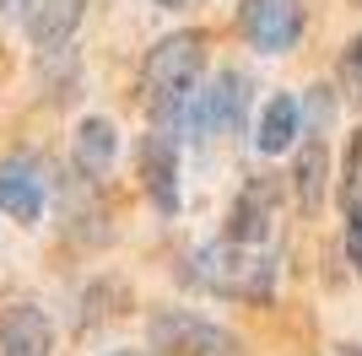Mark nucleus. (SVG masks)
Listing matches in <instances>:
<instances>
[{"mask_svg":"<svg viewBox=\"0 0 362 356\" xmlns=\"http://www.w3.org/2000/svg\"><path fill=\"white\" fill-rule=\"evenodd\" d=\"M200 71H206V32L184 28L168 32L163 44H151V54L141 59V103L157 124H184V108L200 87Z\"/></svg>","mask_w":362,"mask_h":356,"instance_id":"2","label":"nucleus"},{"mask_svg":"<svg viewBox=\"0 0 362 356\" xmlns=\"http://www.w3.org/2000/svg\"><path fill=\"white\" fill-rule=\"evenodd\" d=\"M16 6H22V0H0V16H6V11H16Z\"/></svg>","mask_w":362,"mask_h":356,"instance_id":"17","label":"nucleus"},{"mask_svg":"<svg viewBox=\"0 0 362 356\" xmlns=\"http://www.w3.org/2000/svg\"><path fill=\"white\" fill-rule=\"evenodd\" d=\"M271 227H276V189L265 178H249L227 210V232L222 237H238V243H271Z\"/></svg>","mask_w":362,"mask_h":356,"instance_id":"10","label":"nucleus"},{"mask_svg":"<svg viewBox=\"0 0 362 356\" xmlns=\"http://www.w3.org/2000/svg\"><path fill=\"white\" fill-rule=\"evenodd\" d=\"M151 351L163 356H238V335L211 319H200L189 308H157L146 324Z\"/></svg>","mask_w":362,"mask_h":356,"instance_id":"3","label":"nucleus"},{"mask_svg":"<svg viewBox=\"0 0 362 356\" xmlns=\"http://www.w3.org/2000/svg\"><path fill=\"white\" fill-rule=\"evenodd\" d=\"M243 108H249V76L243 71H216L206 92L195 87V97L184 108V124H189L195 141H211V135H222V130H238Z\"/></svg>","mask_w":362,"mask_h":356,"instance_id":"5","label":"nucleus"},{"mask_svg":"<svg viewBox=\"0 0 362 356\" xmlns=\"http://www.w3.org/2000/svg\"><path fill=\"white\" fill-rule=\"evenodd\" d=\"M341 87H346L351 103H362V32L341 49Z\"/></svg>","mask_w":362,"mask_h":356,"instance_id":"14","label":"nucleus"},{"mask_svg":"<svg viewBox=\"0 0 362 356\" xmlns=\"http://www.w3.org/2000/svg\"><path fill=\"white\" fill-rule=\"evenodd\" d=\"M298 135H303V108H298V97L276 92L271 103L259 108V135H255V146L265 151V157H281Z\"/></svg>","mask_w":362,"mask_h":356,"instance_id":"12","label":"nucleus"},{"mask_svg":"<svg viewBox=\"0 0 362 356\" xmlns=\"http://www.w3.org/2000/svg\"><path fill=\"white\" fill-rule=\"evenodd\" d=\"M114 157H119V130H114V119H81L76 124V141H71V162H76V173L81 178H98L114 167Z\"/></svg>","mask_w":362,"mask_h":356,"instance_id":"11","label":"nucleus"},{"mask_svg":"<svg viewBox=\"0 0 362 356\" xmlns=\"http://www.w3.org/2000/svg\"><path fill=\"white\" fill-rule=\"evenodd\" d=\"M44 200H49V173L38 157L28 151H16L0 162V216H11V222H38L44 216Z\"/></svg>","mask_w":362,"mask_h":356,"instance_id":"7","label":"nucleus"},{"mask_svg":"<svg viewBox=\"0 0 362 356\" xmlns=\"http://www.w3.org/2000/svg\"><path fill=\"white\" fill-rule=\"evenodd\" d=\"M179 281L200 286L211 297H227V302H271L276 297V254L265 243H238V237H216L206 249H195L179 265Z\"/></svg>","mask_w":362,"mask_h":356,"instance_id":"1","label":"nucleus"},{"mask_svg":"<svg viewBox=\"0 0 362 356\" xmlns=\"http://www.w3.org/2000/svg\"><path fill=\"white\" fill-rule=\"evenodd\" d=\"M157 6H168V11H179V6H189V0H157Z\"/></svg>","mask_w":362,"mask_h":356,"instance_id":"16","label":"nucleus"},{"mask_svg":"<svg viewBox=\"0 0 362 356\" xmlns=\"http://www.w3.org/2000/svg\"><path fill=\"white\" fill-rule=\"evenodd\" d=\"M0 356H54V324L38 302H11L0 319Z\"/></svg>","mask_w":362,"mask_h":356,"instance_id":"9","label":"nucleus"},{"mask_svg":"<svg viewBox=\"0 0 362 356\" xmlns=\"http://www.w3.org/2000/svg\"><path fill=\"white\" fill-rule=\"evenodd\" d=\"M136 173H141L146 200L163 210V216H173V210H179V141H173L168 130L141 135V146H136Z\"/></svg>","mask_w":362,"mask_h":356,"instance_id":"6","label":"nucleus"},{"mask_svg":"<svg viewBox=\"0 0 362 356\" xmlns=\"http://www.w3.org/2000/svg\"><path fill=\"white\" fill-rule=\"evenodd\" d=\"M238 28L259 54H292L308 28L303 0H238Z\"/></svg>","mask_w":362,"mask_h":356,"instance_id":"4","label":"nucleus"},{"mask_svg":"<svg viewBox=\"0 0 362 356\" xmlns=\"http://www.w3.org/2000/svg\"><path fill=\"white\" fill-rule=\"evenodd\" d=\"M16 16H22V32L33 38V49L54 54V49H71L76 28L87 16V0H22Z\"/></svg>","mask_w":362,"mask_h":356,"instance_id":"8","label":"nucleus"},{"mask_svg":"<svg viewBox=\"0 0 362 356\" xmlns=\"http://www.w3.org/2000/svg\"><path fill=\"white\" fill-rule=\"evenodd\" d=\"M346 259H351V270L362 275V200L346 206Z\"/></svg>","mask_w":362,"mask_h":356,"instance_id":"15","label":"nucleus"},{"mask_svg":"<svg viewBox=\"0 0 362 356\" xmlns=\"http://www.w3.org/2000/svg\"><path fill=\"white\" fill-rule=\"evenodd\" d=\"M108 356H151V351H108Z\"/></svg>","mask_w":362,"mask_h":356,"instance_id":"18","label":"nucleus"},{"mask_svg":"<svg viewBox=\"0 0 362 356\" xmlns=\"http://www.w3.org/2000/svg\"><path fill=\"white\" fill-rule=\"evenodd\" d=\"M351 6H362V0H351Z\"/></svg>","mask_w":362,"mask_h":356,"instance_id":"19","label":"nucleus"},{"mask_svg":"<svg viewBox=\"0 0 362 356\" xmlns=\"http://www.w3.org/2000/svg\"><path fill=\"white\" fill-rule=\"evenodd\" d=\"M325 178H330V151H325V141H308V146L298 151V173H292V184H298V210L303 216H314L319 206H325Z\"/></svg>","mask_w":362,"mask_h":356,"instance_id":"13","label":"nucleus"}]
</instances>
